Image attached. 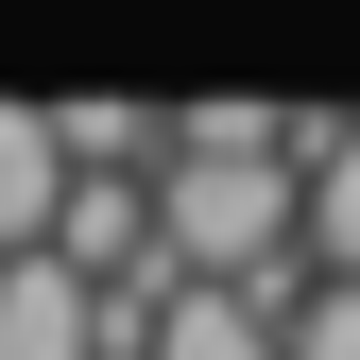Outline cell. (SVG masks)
<instances>
[{
	"mask_svg": "<svg viewBox=\"0 0 360 360\" xmlns=\"http://www.w3.org/2000/svg\"><path fill=\"white\" fill-rule=\"evenodd\" d=\"M69 206V120H0V257H34Z\"/></svg>",
	"mask_w": 360,
	"mask_h": 360,
	"instance_id": "obj_1",
	"label": "cell"
}]
</instances>
